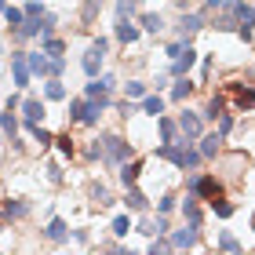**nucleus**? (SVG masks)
I'll return each instance as SVG.
<instances>
[{"label": "nucleus", "instance_id": "nucleus-1", "mask_svg": "<svg viewBox=\"0 0 255 255\" xmlns=\"http://www.w3.org/2000/svg\"><path fill=\"white\" fill-rule=\"evenodd\" d=\"M157 157H164V160H171L175 168H182V171H190V168H197L201 164V149H182V146H175V142H164V146H157Z\"/></svg>", "mask_w": 255, "mask_h": 255}, {"label": "nucleus", "instance_id": "nucleus-2", "mask_svg": "<svg viewBox=\"0 0 255 255\" xmlns=\"http://www.w3.org/2000/svg\"><path fill=\"white\" fill-rule=\"evenodd\" d=\"M110 106V95L106 99H91V102H80V99H73L69 102V117L73 121H80V124H95L99 121V113Z\"/></svg>", "mask_w": 255, "mask_h": 255}, {"label": "nucleus", "instance_id": "nucleus-3", "mask_svg": "<svg viewBox=\"0 0 255 255\" xmlns=\"http://www.w3.org/2000/svg\"><path fill=\"white\" fill-rule=\"evenodd\" d=\"M102 157L113 160V164H124V160L131 157V146H128L121 135H106L102 138Z\"/></svg>", "mask_w": 255, "mask_h": 255}, {"label": "nucleus", "instance_id": "nucleus-4", "mask_svg": "<svg viewBox=\"0 0 255 255\" xmlns=\"http://www.w3.org/2000/svg\"><path fill=\"white\" fill-rule=\"evenodd\" d=\"M106 48H110V44L106 40H91V48H88V55H84V73L88 77H99V66H102V55H106Z\"/></svg>", "mask_w": 255, "mask_h": 255}, {"label": "nucleus", "instance_id": "nucleus-5", "mask_svg": "<svg viewBox=\"0 0 255 255\" xmlns=\"http://www.w3.org/2000/svg\"><path fill=\"white\" fill-rule=\"evenodd\" d=\"M234 7H237V29H241V37L252 40V29H255V7L245 4V0H234Z\"/></svg>", "mask_w": 255, "mask_h": 255}, {"label": "nucleus", "instance_id": "nucleus-6", "mask_svg": "<svg viewBox=\"0 0 255 255\" xmlns=\"http://www.w3.org/2000/svg\"><path fill=\"white\" fill-rule=\"evenodd\" d=\"M11 73H15V88H26L29 84V62H26V51H15L11 55Z\"/></svg>", "mask_w": 255, "mask_h": 255}, {"label": "nucleus", "instance_id": "nucleus-7", "mask_svg": "<svg viewBox=\"0 0 255 255\" xmlns=\"http://www.w3.org/2000/svg\"><path fill=\"white\" fill-rule=\"evenodd\" d=\"M193 62H197V51H193L190 44H186V48H182V51L175 55V62H171V77H186Z\"/></svg>", "mask_w": 255, "mask_h": 255}, {"label": "nucleus", "instance_id": "nucleus-8", "mask_svg": "<svg viewBox=\"0 0 255 255\" xmlns=\"http://www.w3.org/2000/svg\"><path fill=\"white\" fill-rule=\"evenodd\" d=\"M193 245H197V223L175 230V237H171V248H193Z\"/></svg>", "mask_w": 255, "mask_h": 255}, {"label": "nucleus", "instance_id": "nucleus-9", "mask_svg": "<svg viewBox=\"0 0 255 255\" xmlns=\"http://www.w3.org/2000/svg\"><path fill=\"white\" fill-rule=\"evenodd\" d=\"M230 95L241 110H252L255 106V88H245V84H230Z\"/></svg>", "mask_w": 255, "mask_h": 255}, {"label": "nucleus", "instance_id": "nucleus-10", "mask_svg": "<svg viewBox=\"0 0 255 255\" xmlns=\"http://www.w3.org/2000/svg\"><path fill=\"white\" fill-rule=\"evenodd\" d=\"M179 131H182V138H197L201 135V117H197V113H182L179 117Z\"/></svg>", "mask_w": 255, "mask_h": 255}, {"label": "nucleus", "instance_id": "nucleus-11", "mask_svg": "<svg viewBox=\"0 0 255 255\" xmlns=\"http://www.w3.org/2000/svg\"><path fill=\"white\" fill-rule=\"evenodd\" d=\"M110 91H113V77H91V84H88L91 99H106Z\"/></svg>", "mask_w": 255, "mask_h": 255}, {"label": "nucleus", "instance_id": "nucleus-12", "mask_svg": "<svg viewBox=\"0 0 255 255\" xmlns=\"http://www.w3.org/2000/svg\"><path fill=\"white\" fill-rule=\"evenodd\" d=\"M26 62H29V73L48 77V66H51V59H44V51H37V55H26Z\"/></svg>", "mask_w": 255, "mask_h": 255}, {"label": "nucleus", "instance_id": "nucleus-13", "mask_svg": "<svg viewBox=\"0 0 255 255\" xmlns=\"http://www.w3.org/2000/svg\"><path fill=\"white\" fill-rule=\"evenodd\" d=\"M22 113H26V124H40V117H44V106L37 99H26L22 102Z\"/></svg>", "mask_w": 255, "mask_h": 255}, {"label": "nucleus", "instance_id": "nucleus-14", "mask_svg": "<svg viewBox=\"0 0 255 255\" xmlns=\"http://www.w3.org/2000/svg\"><path fill=\"white\" fill-rule=\"evenodd\" d=\"M117 40H124V44H135V40H138V26H131L128 18H121V22H117Z\"/></svg>", "mask_w": 255, "mask_h": 255}, {"label": "nucleus", "instance_id": "nucleus-15", "mask_svg": "<svg viewBox=\"0 0 255 255\" xmlns=\"http://www.w3.org/2000/svg\"><path fill=\"white\" fill-rule=\"evenodd\" d=\"M138 171H142V164H138V160H131V164H121V182L124 186H135V179H138Z\"/></svg>", "mask_w": 255, "mask_h": 255}, {"label": "nucleus", "instance_id": "nucleus-16", "mask_svg": "<svg viewBox=\"0 0 255 255\" xmlns=\"http://www.w3.org/2000/svg\"><path fill=\"white\" fill-rule=\"evenodd\" d=\"M44 55H51V59H62V51H66V44L59 40V37H51V33H48V37H44V48H40Z\"/></svg>", "mask_w": 255, "mask_h": 255}, {"label": "nucleus", "instance_id": "nucleus-17", "mask_svg": "<svg viewBox=\"0 0 255 255\" xmlns=\"http://www.w3.org/2000/svg\"><path fill=\"white\" fill-rule=\"evenodd\" d=\"M142 113L160 117V113H164V99H160V95H146V99H142Z\"/></svg>", "mask_w": 255, "mask_h": 255}, {"label": "nucleus", "instance_id": "nucleus-18", "mask_svg": "<svg viewBox=\"0 0 255 255\" xmlns=\"http://www.w3.org/2000/svg\"><path fill=\"white\" fill-rule=\"evenodd\" d=\"M201 26H204V18H201V15H182V26H179V29H182V37H193V33L201 29Z\"/></svg>", "mask_w": 255, "mask_h": 255}, {"label": "nucleus", "instance_id": "nucleus-19", "mask_svg": "<svg viewBox=\"0 0 255 255\" xmlns=\"http://www.w3.org/2000/svg\"><path fill=\"white\" fill-rule=\"evenodd\" d=\"M11 110H15V106H7V113H0V128L15 138V135H18V121H15V113H11Z\"/></svg>", "mask_w": 255, "mask_h": 255}, {"label": "nucleus", "instance_id": "nucleus-20", "mask_svg": "<svg viewBox=\"0 0 255 255\" xmlns=\"http://www.w3.org/2000/svg\"><path fill=\"white\" fill-rule=\"evenodd\" d=\"M219 142H223V135H208V138H201V157H215V153H219Z\"/></svg>", "mask_w": 255, "mask_h": 255}, {"label": "nucleus", "instance_id": "nucleus-21", "mask_svg": "<svg viewBox=\"0 0 255 255\" xmlns=\"http://www.w3.org/2000/svg\"><path fill=\"white\" fill-rule=\"evenodd\" d=\"M44 234H48L51 241H66V234H69V230H66V223H62V219H51V223H48V230H44Z\"/></svg>", "mask_w": 255, "mask_h": 255}, {"label": "nucleus", "instance_id": "nucleus-22", "mask_svg": "<svg viewBox=\"0 0 255 255\" xmlns=\"http://www.w3.org/2000/svg\"><path fill=\"white\" fill-rule=\"evenodd\" d=\"M157 124H160V138H164V142H171V138H175V131H179V124L168 121V117H157Z\"/></svg>", "mask_w": 255, "mask_h": 255}, {"label": "nucleus", "instance_id": "nucleus-23", "mask_svg": "<svg viewBox=\"0 0 255 255\" xmlns=\"http://www.w3.org/2000/svg\"><path fill=\"white\" fill-rule=\"evenodd\" d=\"M4 18H7V26H11V29H18L22 22H26V11H18V7H4Z\"/></svg>", "mask_w": 255, "mask_h": 255}, {"label": "nucleus", "instance_id": "nucleus-24", "mask_svg": "<svg viewBox=\"0 0 255 255\" xmlns=\"http://www.w3.org/2000/svg\"><path fill=\"white\" fill-rule=\"evenodd\" d=\"M190 91H193V84H190V80H186V77H179V84H175V88H171V99H175V102H182V99H186V95H190Z\"/></svg>", "mask_w": 255, "mask_h": 255}, {"label": "nucleus", "instance_id": "nucleus-25", "mask_svg": "<svg viewBox=\"0 0 255 255\" xmlns=\"http://www.w3.org/2000/svg\"><path fill=\"white\" fill-rule=\"evenodd\" d=\"M44 95H48L51 102H62V99H66V88L59 84V80H48V88H44Z\"/></svg>", "mask_w": 255, "mask_h": 255}, {"label": "nucleus", "instance_id": "nucleus-26", "mask_svg": "<svg viewBox=\"0 0 255 255\" xmlns=\"http://www.w3.org/2000/svg\"><path fill=\"white\" fill-rule=\"evenodd\" d=\"M124 204L131 208V212H142V208H146V197L138 193V190H128V201H124Z\"/></svg>", "mask_w": 255, "mask_h": 255}, {"label": "nucleus", "instance_id": "nucleus-27", "mask_svg": "<svg viewBox=\"0 0 255 255\" xmlns=\"http://www.w3.org/2000/svg\"><path fill=\"white\" fill-rule=\"evenodd\" d=\"M223 106H226V99H223V95H215L212 102H208V113H204V117H212V121H215V117H223Z\"/></svg>", "mask_w": 255, "mask_h": 255}, {"label": "nucleus", "instance_id": "nucleus-28", "mask_svg": "<svg viewBox=\"0 0 255 255\" xmlns=\"http://www.w3.org/2000/svg\"><path fill=\"white\" fill-rule=\"evenodd\" d=\"M212 208H215V215H219V219H230V215H234V204H226L223 197H215Z\"/></svg>", "mask_w": 255, "mask_h": 255}, {"label": "nucleus", "instance_id": "nucleus-29", "mask_svg": "<svg viewBox=\"0 0 255 255\" xmlns=\"http://www.w3.org/2000/svg\"><path fill=\"white\" fill-rule=\"evenodd\" d=\"M219 248H223V252H241V241L234 234H223V237H219Z\"/></svg>", "mask_w": 255, "mask_h": 255}, {"label": "nucleus", "instance_id": "nucleus-30", "mask_svg": "<svg viewBox=\"0 0 255 255\" xmlns=\"http://www.w3.org/2000/svg\"><path fill=\"white\" fill-rule=\"evenodd\" d=\"M142 29L160 33V29H164V22H160V15H142Z\"/></svg>", "mask_w": 255, "mask_h": 255}, {"label": "nucleus", "instance_id": "nucleus-31", "mask_svg": "<svg viewBox=\"0 0 255 255\" xmlns=\"http://www.w3.org/2000/svg\"><path fill=\"white\" fill-rule=\"evenodd\" d=\"M29 131H33V138H37V142H40V146H48V142H55V138H51L48 131H44V128H40V124H29Z\"/></svg>", "mask_w": 255, "mask_h": 255}, {"label": "nucleus", "instance_id": "nucleus-32", "mask_svg": "<svg viewBox=\"0 0 255 255\" xmlns=\"http://www.w3.org/2000/svg\"><path fill=\"white\" fill-rule=\"evenodd\" d=\"M26 212H29V208L22 204V201H7V215H11V219H22Z\"/></svg>", "mask_w": 255, "mask_h": 255}, {"label": "nucleus", "instance_id": "nucleus-33", "mask_svg": "<svg viewBox=\"0 0 255 255\" xmlns=\"http://www.w3.org/2000/svg\"><path fill=\"white\" fill-rule=\"evenodd\" d=\"M128 230H131V223H128V215L113 219V234H117V237H128Z\"/></svg>", "mask_w": 255, "mask_h": 255}, {"label": "nucleus", "instance_id": "nucleus-34", "mask_svg": "<svg viewBox=\"0 0 255 255\" xmlns=\"http://www.w3.org/2000/svg\"><path fill=\"white\" fill-rule=\"evenodd\" d=\"M55 146H59L66 157H73V138H69V135H59V138H55Z\"/></svg>", "mask_w": 255, "mask_h": 255}, {"label": "nucleus", "instance_id": "nucleus-35", "mask_svg": "<svg viewBox=\"0 0 255 255\" xmlns=\"http://www.w3.org/2000/svg\"><path fill=\"white\" fill-rule=\"evenodd\" d=\"M102 7V0H84V22H91L95 18V11Z\"/></svg>", "mask_w": 255, "mask_h": 255}, {"label": "nucleus", "instance_id": "nucleus-36", "mask_svg": "<svg viewBox=\"0 0 255 255\" xmlns=\"http://www.w3.org/2000/svg\"><path fill=\"white\" fill-rule=\"evenodd\" d=\"M182 212H186L190 223H197V219H201V208H197V201H186V204H182Z\"/></svg>", "mask_w": 255, "mask_h": 255}, {"label": "nucleus", "instance_id": "nucleus-37", "mask_svg": "<svg viewBox=\"0 0 255 255\" xmlns=\"http://www.w3.org/2000/svg\"><path fill=\"white\" fill-rule=\"evenodd\" d=\"M142 95H146V84L131 80V84H128V99H142Z\"/></svg>", "mask_w": 255, "mask_h": 255}, {"label": "nucleus", "instance_id": "nucleus-38", "mask_svg": "<svg viewBox=\"0 0 255 255\" xmlns=\"http://www.w3.org/2000/svg\"><path fill=\"white\" fill-rule=\"evenodd\" d=\"M131 11H135V0H117V15L121 18H128Z\"/></svg>", "mask_w": 255, "mask_h": 255}, {"label": "nucleus", "instance_id": "nucleus-39", "mask_svg": "<svg viewBox=\"0 0 255 255\" xmlns=\"http://www.w3.org/2000/svg\"><path fill=\"white\" fill-rule=\"evenodd\" d=\"M168 248H171V241H164V234H157V241L149 245V252H153V255H157V252H168Z\"/></svg>", "mask_w": 255, "mask_h": 255}, {"label": "nucleus", "instance_id": "nucleus-40", "mask_svg": "<svg viewBox=\"0 0 255 255\" xmlns=\"http://www.w3.org/2000/svg\"><path fill=\"white\" fill-rule=\"evenodd\" d=\"M230 128H234V117H230V113H223V117H219V135H226Z\"/></svg>", "mask_w": 255, "mask_h": 255}, {"label": "nucleus", "instance_id": "nucleus-41", "mask_svg": "<svg viewBox=\"0 0 255 255\" xmlns=\"http://www.w3.org/2000/svg\"><path fill=\"white\" fill-rule=\"evenodd\" d=\"M26 18H40V4L33 0V4H26Z\"/></svg>", "mask_w": 255, "mask_h": 255}, {"label": "nucleus", "instance_id": "nucleus-42", "mask_svg": "<svg viewBox=\"0 0 255 255\" xmlns=\"http://www.w3.org/2000/svg\"><path fill=\"white\" fill-rule=\"evenodd\" d=\"M171 208H175V197H164V201H160V215H168Z\"/></svg>", "mask_w": 255, "mask_h": 255}, {"label": "nucleus", "instance_id": "nucleus-43", "mask_svg": "<svg viewBox=\"0 0 255 255\" xmlns=\"http://www.w3.org/2000/svg\"><path fill=\"white\" fill-rule=\"evenodd\" d=\"M226 4H230V0H208V7H212V11H223Z\"/></svg>", "mask_w": 255, "mask_h": 255}, {"label": "nucleus", "instance_id": "nucleus-44", "mask_svg": "<svg viewBox=\"0 0 255 255\" xmlns=\"http://www.w3.org/2000/svg\"><path fill=\"white\" fill-rule=\"evenodd\" d=\"M4 7H7V4H4V0H0V11H4Z\"/></svg>", "mask_w": 255, "mask_h": 255}, {"label": "nucleus", "instance_id": "nucleus-45", "mask_svg": "<svg viewBox=\"0 0 255 255\" xmlns=\"http://www.w3.org/2000/svg\"><path fill=\"white\" fill-rule=\"evenodd\" d=\"M252 226H255V215H252Z\"/></svg>", "mask_w": 255, "mask_h": 255}]
</instances>
